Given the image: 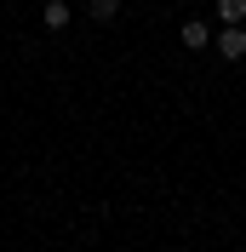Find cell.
I'll list each match as a JSON object with an SVG mask.
<instances>
[{
    "label": "cell",
    "instance_id": "cell-3",
    "mask_svg": "<svg viewBox=\"0 0 246 252\" xmlns=\"http://www.w3.org/2000/svg\"><path fill=\"white\" fill-rule=\"evenodd\" d=\"M206 40H212V29H206L200 17H189V23H184V46H189V52H200Z\"/></svg>",
    "mask_w": 246,
    "mask_h": 252
},
{
    "label": "cell",
    "instance_id": "cell-1",
    "mask_svg": "<svg viewBox=\"0 0 246 252\" xmlns=\"http://www.w3.org/2000/svg\"><path fill=\"white\" fill-rule=\"evenodd\" d=\"M217 58H246V29L241 23H223V34H217Z\"/></svg>",
    "mask_w": 246,
    "mask_h": 252
},
{
    "label": "cell",
    "instance_id": "cell-2",
    "mask_svg": "<svg viewBox=\"0 0 246 252\" xmlns=\"http://www.w3.org/2000/svg\"><path fill=\"white\" fill-rule=\"evenodd\" d=\"M69 17H75V6H69V0H46V29H52V34L69 29Z\"/></svg>",
    "mask_w": 246,
    "mask_h": 252
},
{
    "label": "cell",
    "instance_id": "cell-4",
    "mask_svg": "<svg viewBox=\"0 0 246 252\" xmlns=\"http://www.w3.org/2000/svg\"><path fill=\"white\" fill-rule=\"evenodd\" d=\"M212 12L223 17V23H241V17H246V0H217Z\"/></svg>",
    "mask_w": 246,
    "mask_h": 252
},
{
    "label": "cell",
    "instance_id": "cell-5",
    "mask_svg": "<svg viewBox=\"0 0 246 252\" xmlns=\"http://www.w3.org/2000/svg\"><path fill=\"white\" fill-rule=\"evenodd\" d=\"M92 17L97 23H115V17H121V0H92Z\"/></svg>",
    "mask_w": 246,
    "mask_h": 252
}]
</instances>
